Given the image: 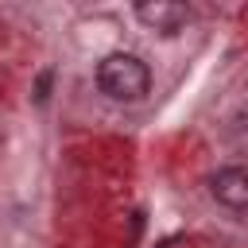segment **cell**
I'll return each instance as SVG.
<instances>
[{"label":"cell","mask_w":248,"mask_h":248,"mask_svg":"<svg viewBox=\"0 0 248 248\" xmlns=\"http://www.w3.org/2000/svg\"><path fill=\"white\" fill-rule=\"evenodd\" d=\"M97 85L112 101H140L151 89V70L136 54H108L97 62Z\"/></svg>","instance_id":"1"},{"label":"cell","mask_w":248,"mask_h":248,"mask_svg":"<svg viewBox=\"0 0 248 248\" xmlns=\"http://www.w3.org/2000/svg\"><path fill=\"white\" fill-rule=\"evenodd\" d=\"M209 190L213 198L225 205V209H248V167H221L213 178H209Z\"/></svg>","instance_id":"2"},{"label":"cell","mask_w":248,"mask_h":248,"mask_svg":"<svg viewBox=\"0 0 248 248\" xmlns=\"http://www.w3.org/2000/svg\"><path fill=\"white\" fill-rule=\"evenodd\" d=\"M136 19L147 23L151 31H178L186 19H190V8L186 4H174V0H147V4H136Z\"/></svg>","instance_id":"3"}]
</instances>
